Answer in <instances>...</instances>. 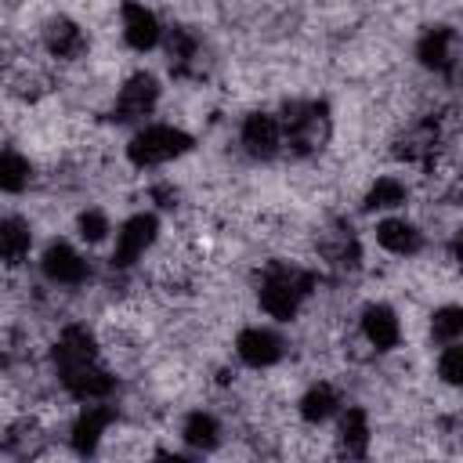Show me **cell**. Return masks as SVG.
<instances>
[{"label": "cell", "mask_w": 463, "mask_h": 463, "mask_svg": "<svg viewBox=\"0 0 463 463\" xmlns=\"http://www.w3.org/2000/svg\"><path fill=\"white\" fill-rule=\"evenodd\" d=\"M51 365L61 383V391L87 405V402H112L116 394V373L101 362V344L87 322H69L61 326L54 347H51Z\"/></svg>", "instance_id": "1"}, {"label": "cell", "mask_w": 463, "mask_h": 463, "mask_svg": "<svg viewBox=\"0 0 463 463\" xmlns=\"http://www.w3.org/2000/svg\"><path fill=\"white\" fill-rule=\"evenodd\" d=\"M166 65L174 80H203L206 58H203V36L192 25H166L163 33Z\"/></svg>", "instance_id": "9"}, {"label": "cell", "mask_w": 463, "mask_h": 463, "mask_svg": "<svg viewBox=\"0 0 463 463\" xmlns=\"http://www.w3.org/2000/svg\"><path fill=\"white\" fill-rule=\"evenodd\" d=\"M239 145H242V152L250 159H260V163L282 156V127H279V116L275 112H264V109L250 112L242 119V127H239Z\"/></svg>", "instance_id": "16"}, {"label": "cell", "mask_w": 463, "mask_h": 463, "mask_svg": "<svg viewBox=\"0 0 463 463\" xmlns=\"http://www.w3.org/2000/svg\"><path fill=\"white\" fill-rule=\"evenodd\" d=\"M438 376H441V383H449V387H456V383L463 380V347H459V344H445V347L438 351Z\"/></svg>", "instance_id": "28"}, {"label": "cell", "mask_w": 463, "mask_h": 463, "mask_svg": "<svg viewBox=\"0 0 463 463\" xmlns=\"http://www.w3.org/2000/svg\"><path fill=\"white\" fill-rule=\"evenodd\" d=\"M181 441L195 452H217L224 441V427L210 409H192L181 420Z\"/></svg>", "instance_id": "22"}, {"label": "cell", "mask_w": 463, "mask_h": 463, "mask_svg": "<svg viewBox=\"0 0 463 463\" xmlns=\"http://www.w3.org/2000/svg\"><path fill=\"white\" fill-rule=\"evenodd\" d=\"M416 61L427 72L452 80L459 65V33L452 25H427L416 40Z\"/></svg>", "instance_id": "10"}, {"label": "cell", "mask_w": 463, "mask_h": 463, "mask_svg": "<svg viewBox=\"0 0 463 463\" xmlns=\"http://www.w3.org/2000/svg\"><path fill=\"white\" fill-rule=\"evenodd\" d=\"M376 242H380V250H387L394 257H416L427 246V235L409 217H383V221H376Z\"/></svg>", "instance_id": "21"}, {"label": "cell", "mask_w": 463, "mask_h": 463, "mask_svg": "<svg viewBox=\"0 0 463 463\" xmlns=\"http://www.w3.org/2000/svg\"><path fill=\"white\" fill-rule=\"evenodd\" d=\"M192 148H195V137L184 127H174V123H145L127 141V163L137 166V170H152V166H166V163L188 156Z\"/></svg>", "instance_id": "4"}, {"label": "cell", "mask_w": 463, "mask_h": 463, "mask_svg": "<svg viewBox=\"0 0 463 463\" xmlns=\"http://www.w3.org/2000/svg\"><path fill=\"white\" fill-rule=\"evenodd\" d=\"M109 232H112V221H109V213H105L101 206H83V210L76 213V235H80L83 242L98 246V242L109 239Z\"/></svg>", "instance_id": "27"}, {"label": "cell", "mask_w": 463, "mask_h": 463, "mask_svg": "<svg viewBox=\"0 0 463 463\" xmlns=\"http://www.w3.org/2000/svg\"><path fill=\"white\" fill-rule=\"evenodd\" d=\"M459 336H463V307L459 304L434 307V315H430V340L445 347V344H459Z\"/></svg>", "instance_id": "26"}, {"label": "cell", "mask_w": 463, "mask_h": 463, "mask_svg": "<svg viewBox=\"0 0 463 463\" xmlns=\"http://www.w3.org/2000/svg\"><path fill=\"white\" fill-rule=\"evenodd\" d=\"M159 80L152 76V72H145V69H137V72H130L123 83H119V90H116V101H112V123H137V119H145V116H152V109L159 105Z\"/></svg>", "instance_id": "8"}, {"label": "cell", "mask_w": 463, "mask_h": 463, "mask_svg": "<svg viewBox=\"0 0 463 463\" xmlns=\"http://www.w3.org/2000/svg\"><path fill=\"white\" fill-rule=\"evenodd\" d=\"M163 33L166 25L159 22V14L145 4H123L119 7V36L130 51L145 54V51H156L163 43Z\"/></svg>", "instance_id": "17"}, {"label": "cell", "mask_w": 463, "mask_h": 463, "mask_svg": "<svg viewBox=\"0 0 463 463\" xmlns=\"http://www.w3.org/2000/svg\"><path fill=\"white\" fill-rule=\"evenodd\" d=\"M336 452L344 463H365L369 449H373V427H369V412L362 405H344L336 412Z\"/></svg>", "instance_id": "15"}, {"label": "cell", "mask_w": 463, "mask_h": 463, "mask_svg": "<svg viewBox=\"0 0 463 463\" xmlns=\"http://www.w3.org/2000/svg\"><path fill=\"white\" fill-rule=\"evenodd\" d=\"M33 250V224L25 217H0V264L18 268Z\"/></svg>", "instance_id": "23"}, {"label": "cell", "mask_w": 463, "mask_h": 463, "mask_svg": "<svg viewBox=\"0 0 463 463\" xmlns=\"http://www.w3.org/2000/svg\"><path fill=\"white\" fill-rule=\"evenodd\" d=\"M4 362H7V358H4V347H0V369H4Z\"/></svg>", "instance_id": "31"}, {"label": "cell", "mask_w": 463, "mask_h": 463, "mask_svg": "<svg viewBox=\"0 0 463 463\" xmlns=\"http://www.w3.org/2000/svg\"><path fill=\"white\" fill-rule=\"evenodd\" d=\"M315 289H318V271L293 260H268L257 279V304L268 318L293 322Z\"/></svg>", "instance_id": "2"}, {"label": "cell", "mask_w": 463, "mask_h": 463, "mask_svg": "<svg viewBox=\"0 0 463 463\" xmlns=\"http://www.w3.org/2000/svg\"><path fill=\"white\" fill-rule=\"evenodd\" d=\"M116 420H119V412H116L112 402H87V405H80V412H76L72 423H69V449H72L80 459L94 456Z\"/></svg>", "instance_id": "7"}, {"label": "cell", "mask_w": 463, "mask_h": 463, "mask_svg": "<svg viewBox=\"0 0 463 463\" xmlns=\"http://www.w3.org/2000/svg\"><path fill=\"white\" fill-rule=\"evenodd\" d=\"M344 405H347V402H344V394H340L336 383H329V380H315V383L300 394V402H297V416H300L307 427H322V423L336 420V412H340Z\"/></svg>", "instance_id": "20"}, {"label": "cell", "mask_w": 463, "mask_h": 463, "mask_svg": "<svg viewBox=\"0 0 463 463\" xmlns=\"http://www.w3.org/2000/svg\"><path fill=\"white\" fill-rule=\"evenodd\" d=\"M148 463H195V459H188V456H177V452H166V449H159Z\"/></svg>", "instance_id": "30"}, {"label": "cell", "mask_w": 463, "mask_h": 463, "mask_svg": "<svg viewBox=\"0 0 463 463\" xmlns=\"http://www.w3.org/2000/svg\"><path fill=\"white\" fill-rule=\"evenodd\" d=\"M148 199L156 203V210H177L181 192L174 188V181H156V184H148Z\"/></svg>", "instance_id": "29"}, {"label": "cell", "mask_w": 463, "mask_h": 463, "mask_svg": "<svg viewBox=\"0 0 463 463\" xmlns=\"http://www.w3.org/2000/svg\"><path fill=\"white\" fill-rule=\"evenodd\" d=\"M275 116L282 127V152H289L293 159L318 156L329 145L333 116H329V105L322 98H293Z\"/></svg>", "instance_id": "3"}, {"label": "cell", "mask_w": 463, "mask_h": 463, "mask_svg": "<svg viewBox=\"0 0 463 463\" xmlns=\"http://www.w3.org/2000/svg\"><path fill=\"white\" fill-rule=\"evenodd\" d=\"M318 253H322V260H326L336 275H347V271H354V268L362 264L358 235H354L351 224H344V221H336L333 228H326V232L318 235Z\"/></svg>", "instance_id": "19"}, {"label": "cell", "mask_w": 463, "mask_h": 463, "mask_svg": "<svg viewBox=\"0 0 463 463\" xmlns=\"http://www.w3.org/2000/svg\"><path fill=\"white\" fill-rule=\"evenodd\" d=\"M40 275L51 282V286H65V289H76L90 279V260L65 239H54L47 242V250L40 253Z\"/></svg>", "instance_id": "11"}, {"label": "cell", "mask_w": 463, "mask_h": 463, "mask_svg": "<svg viewBox=\"0 0 463 463\" xmlns=\"http://www.w3.org/2000/svg\"><path fill=\"white\" fill-rule=\"evenodd\" d=\"M405 203H409V184L402 177H394V174H380L362 195V210L365 213H387V210H398Z\"/></svg>", "instance_id": "24"}, {"label": "cell", "mask_w": 463, "mask_h": 463, "mask_svg": "<svg viewBox=\"0 0 463 463\" xmlns=\"http://www.w3.org/2000/svg\"><path fill=\"white\" fill-rule=\"evenodd\" d=\"M40 47H43L47 58H54V61H80V58H87V51H90V36H87V29H83L76 18H69V14H51V18L43 22V29H40Z\"/></svg>", "instance_id": "12"}, {"label": "cell", "mask_w": 463, "mask_h": 463, "mask_svg": "<svg viewBox=\"0 0 463 463\" xmlns=\"http://www.w3.org/2000/svg\"><path fill=\"white\" fill-rule=\"evenodd\" d=\"M358 336L373 354H387L402 344V318L391 304L373 300L358 311Z\"/></svg>", "instance_id": "13"}, {"label": "cell", "mask_w": 463, "mask_h": 463, "mask_svg": "<svg viewBox=\"0 0 463 463\" xmlns=\"http://www.w3.org/2000/svg\"><path fill=\"white\" fill-rule=\"evenodd\" d=\"M286 340L271 326H242L235 333V358L246 369H271L286 358Z\"/></svg>", "instance_id": "14"}, {"label": "cell", "mask_w": 463, "mask_h": 463, "mask_svg": "<svg viewBox=\"0 0 463 463\" xmlns=\"http://www.w3.org/2000/svg\"><path fill=\"white\" fill-rule=\"evenodd\" d=\"M47 449V427L36 416H18L0 434V452L14 463H33Z\"/></svg>", "instance_id": "18"}, {"label": "cell", "mask_w": 463, "mask_h": 463, "mask_svg": "<svg viewBox=\"0 0 463 463\" xmlns=\"http://www.w3.org/2000/svg\"><path fill=\"white\" fill-rule=\"evenodd\" d=\"M159 239V217L152 210H141V213H130L119 228H116V246L109 253V264L116 271H127L134 268Z\"/></svg>", "instance_id": "6"}, {"label": "cell", "mask_w": 463, "mask_h": 463, "mask_svg": "<svg viewBox=\"0 0 463 463\" xmlns=\"http://www.w3.org/2000/svg\"><path fill=\"white\" fill-rule=\"evenodd\" d=\"M33 184V163L18 148H0V192L18 195Z\"/></svg>", "instance_id": "25"}, {"label": "cell", "mask_w": 463, "mask_h": 463, "mask_svg": "<svg viewBox=\"0 0 463 463\" xmlns=\"http://www.w3.org/2000/svg\"><path fill=\"white\" fill-rule=\"evenodd\" d=\"M441 148H445V127H441V116H420L412 119L391 145L394 159L398 163H409V166H438L441 159Z\"/></svg>", "instance_id": "5"}]
</instances>
